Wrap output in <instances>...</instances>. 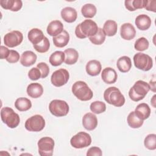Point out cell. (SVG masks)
Instances as JSON below:
<instances>
[{"label":"cell","instance_id":"30","mask_svg":"<svg viewBox=\"0 0 156 156\" xmlns=\"http://www.w3.org/2000/svg\"><path fill=\"white\" fill-rule=\"evenodd\" d=\"M15 107L20 112H25L32 107V102L29 99L21 97L15 101Z\"/></svg>","mask_w":156,"mask_h":156},{"label":"cell","instance_id":"23","mask_svg":"<svg viewBox=\"0 0 156 156\" xmlns=\"http://www.w3.org/2000/svg\"><path fill=\"white\" fill-rule=\"evenodd\" d=\"M27 93L32 98H38L43 93V88L39 83H32L27 87Z\"/></svg>","mask_w":156,"mask_h":156},{"label":"cell","instance_id":"3","mask_svg":"<svg viewBox=\"0 0 156 156\" xmlns=\"http://www.w3.org/2000/svg\"><path fill=\"white\" fill-rule=\"evenodd\" d=\"M149 90V84L143 80H139L129 90V96L133 101L138 102L144 99Z\"/></svg>","mask_w":156,"mask_h":156},{"label":"cell","instance_id":"20","mask_svg":"<svg viewBox=\"0 0 156 156\" xmlns=\"http://www.w3.org/2000/svg\"><path fill=\"white\" fill-rule=\"evenodd\" d=\"M62 19L69 23L74 22L77 18V13L75 9L71 7H66L61 10Z\"/></svg>","mask_w":156,"mask_h":156},{"label":"cell","instance_id":"16","mask_svg":"<svg viewBox=\"0 0 156 156\" xmlns=\"http://www.w3.org/2000/svg\"><path fill=\"white\" fill-rule=\"evenodd\" d=\"M63 30V24L59 20L51 21L46 29L47 33L52 37H55L61 34Z\"/></svg>","mask_w":156,"mask_h":156},{"label":"cell","instance_id":"37","mask_svg":"<svg viewBox=\"0 0 156 156\" xmlns=\"http://www.w3.org/2000/svg\"><path fill=\"white\" fill-rule=\"evenodd\" d=\"M144 144L149 150H155L156 149V135L155 133L147 135L144 138Z\"/></svg>","mask_w":156,"mask_h":156},{"label":"cell","instance_id":"28","mask_svg":"<svg viewBox=\"0 0 156 156\" xmlns=\"http://www.w3.org/2000/svg\"><path fill=\"white\" fill-rule=\"evenodd\" d=\"M146 4V0H126L124 1L126 8L130 12L144 8Z\"/></svg>","mask_w":156,"mask_h":156},{"label":"cell","instance_id":"39","mask_svg":"<svg viewBox=\"0 0 156 156\" xmlns=\"http://www.w3.org/2000/svg\"><path fill=\"white\" fill-rule=\"evenodd\" d=\"M28 77L32 80H37L41 77V73L37 67L32 68L28 73Z\"/></svg>","mask_w":156,"mask_h":156},{"label":"cell","instance_id":"41","mask_svg":"<svg viewBox=\"0 0 156 156\" xmlns=\"http://www.w3.org/2000/svg\"><path fill=\"white\" fill-rule=\"evenodd\" d=\"M5 60L10 63H16L20 60V54L15 50H10L9 54Z\"/></svg>","mask_w":156,"mask_h":156},{"label":"cell","instance_id":"11","mask_svg":"<svg viewBox=\"0 0 156 156\" xmlns=\"http://www.w3.org/2000/svg\"><path fill=\"white\" fill-rule=\"evenodd\" d=\"M69 79V72L64 69L60 68L55 71L51 75V82L52 84L57 87L65 85Z\"/></svg>","mask_w":156,"mask_h":156},{"label":"cell","instance_id":"19","mask_svg":"<svg viewBox=\"0 0 156 156\" xmlns=\"http://www.w3.org/2000/svg\"><path fill=\"white\" fill-rule=\"evenodd\" d=\"M102 66L99 61L91 60L88 62L86 65L85 69L87 74L91 76H96L99 74L101 71Z\"/></svg>","mask_w":156,"mask_h":156},{"label":"cell","instance_id":"1","mask_svg":"<svg viewBox=\"0 0 156 156\" xmlns=\"http://www.w3.org/2000/svg\"><path fill=\"white\" fill-rule=\"evenodd\" d=\"M96 22L91 20H85L79 23L75 29L76 36L80 39L94 36L98 30Z\"/></svg>","mask_w":156,"mask_h":156},{"label":"cell","instance_id":"44","mask_svg":"<svg viewBox=\"0 0 156 156\" xmlns=\"http://www.w3.org/2000/svg\"><path fill=\"white\" fill-rule=\"evenodd\" d=\"M10 50L5 47L4 46H1L0 49V53H1V59H6L9 54Z\"/></svg>","mask_w":156,"mask_h":156},{"label":"cell","instance_id":"5","mask_svg":"<svg viewBox=\"0 0 156 156\" xmlns=\"http://www.w3.org/2000/svg\"><path fill=\"white\" fill-rule=\"evenodd\" d=\"M1 118L2 122L9 128L16 127L20 122V118L14 110L9 107H5L1 110Z\"/></svg>","mask_w":156,"mask_h":156},{"label":"cell","instance_id":"8","mask_svg":"<svg viewBox=\"0 0 156 156\" xmlns=\"http://www.w3.org/2000/svg\"><path fill=\"white\" fill-rule=\"evenodd\" d=\"M91 143V137L85 132H80L74 135L70 140L71 145L76 149L87 147Z\"/></svg>","mask_w":156,"mask_h":156},{"label":"cell","instance_id":"18","mask_svg":"<svg viewBox=\"0 0 156 156\" xmlns=\"http://www.w3.org/2000/svg\"><path fill=\"white\" fill-rule=\"evenodd\" d=\"M37 55L31 51H24L20 58V63L26 67L33 65L37 61Z\"/></svg>","mask_w":156,"mask_h":156},{"label":"cell","instance_id":"21","mask_svg":"<svg viewBox=\"0 0 156 156\" xmlns=\"http://www.w3.org/2000/svg\"><path fill=\"white\" fill-rule=\"evenodd\" d=\"M0 4L3 9L13 12L20 10L23 6L21 0H1Z\"/></svg>","mask_w":156,"mask_h":156},{"label":"cell","instance_id":"31","mask_svg":"<svg viewBox=\"0 0 156 156\" xmlns=\"http://www.w3.org/2000/svg\"><path fill=\"white\" fill-rule=\"evenodd\" d=\"M65 57L64 52L60 51H55L49 57V63L54 66H58L65 61Z\"/></svg>","mask_w":156,"mask_h":156},{"label":"cell","instance_id":"24","mask_svg":"<svg viewBox=\"0 0 156 156\" xmlns=\"http://www.w3.org/2000/svg\"><path fill=\"white\" fill-rule=\"evenodd\" d=\"M54 44L57 48H63L66 46L69 41V34L68 32L63 30L59 35L54 37L52 38Z\"/></svg>","mask_w":156,"mask_h":156},{"label":"cell","instance_id":"26","mask_svg":"<svg viewBox=\"0 0 156 156\" xmlns=\"http://www.w3.org/2000/svg\"><path fill=\"white\" fill-rule=\"evenodd\" d=\"M116 66L119 71L121 73H127L132 68V62L130 57L124 55L119 57L116 63Z\"/></svg>","mask_w":156,"mask_h":156},{"label":"cell","instance_id":"6","mask_svg":"<svg viewBox=\"0 0 156 156\" xmlns=\"http://www.w3.org/2000/svg\"><path fill=\"white\" fill-rule=\"evenodd\" d=\"M49 110L52 115L57 117L66 116L69 112V105L63 100L54 99L51 101L49 105Z\"/></svg>","mask_w":156,"mask_h":156},{"label":"cell","instance_id":"22","mask_svg":"<svg viewBox=\"0 0 156 156\" xmlns=\"http://www.w3.org/2000/svg\"><path fill=\"white\" fill-rule=\"evenodd\" d=\"M134 112L138 118L144 121L149 117L151 115V108L147 104L141 103L136 106Z\"/></svg>","mask_w":156,"mask_h":156},{"label":"cell","instance_id":"35","mask_svg":"<svg viewBox=\"0 0 156 156\" xmlns=\"http://www.w3.org/2000/svg\"><path fill=\"white\" fill-rule=\"evenodd\" d=\"M90 108L93 113L95 114H100L106 110V105L102 101H96L90 104Z\"/></svg>","mask_w":156,"mask_h":156},{"label":"cell","instance_id":"14","mask_svg":"<svg viewBox=\"0 0 156 156\" xmlns=\"http://www.w3.org/2000/svg\"><path fill=\"white\" fill-rule=\"evenodd\" d=\"M98 119L95 115L92 113L85 114L82 118V125L87 130H93L98 126Z\"/></svg>","mask_w":156,"mask_h":156},{"label":"cell","instance_id":"13","mask_svg":"<svg viewBox=\"0 0 156 156\" xmlns=\"http://www.w3.org/2000/svg\"><path fill=\"white\" fill-rule=\"evenodd\" d=\"M136 30L134 26L129 23H126L122 24L120 28V35L122 38L126 40H131L135 37Z\"/></svg>","mask_w":156,"mask_h":156},{"label":"cell","instance_id":"32","mask_svg":"<svg viewBox=\"0 0 156 156\" xmlns=\"http://www.w3.org/2000/svg\"><path fill=\"white\" fill-rule=\"evenodd\" d=\"M127 122L128 125L133 129H138L142 126L143 124V121L138 118L134 112H131L127 118Z\"/></svg>","mask_w":156,"mask_h":156},{"label":"cell","instance_id":"25","mask_svg":"<svg viewBox=\"0 0 156 156\" xmlns=\"http://www.w3.org/2000/svg\"><path fill=\"white\" fill-rule=\"evenodd\" d=\"M44 37L45 36L44 35L42 30L38 28L32 29L29 30L27 35L29 40L33 44H37L40 43L43 40Z\"/></svg>","mask_w":156,"mask_h":156},{"label":"cell","instance_id":"4","mask_svg":"<svg viewBox=\"0 0 156 156\" xmlns=\"http://www.w3.org/2000/svg\"><path fill=\"white\" fill-rule=\"evenodd\" d=\"M72 92L78 99L82 101H90L93 96V91L87 83L82 80L77 81L73 85Z\"/></svg>","mask_w":156,"mask_h":156},{"label":"cell","instance_id":"9","mask_svg":"<svg viewBox=\"0 0 156 156\" xmlns=\"http://www.w3.org/2000/svg\"><path fill=\"white\" fill-rule=\"evenodd\" d=\"M45 126V120L40 115H35L29 118L25 122L24 127L30 132L41 131Z\"/></svg>","mask_w":156,"mask_h":156},{"label":"cell","instance_id":"29","mask_svg":"<svg viewBox=\"0 0 156 156\" xmlns=\"http://www.w3.org/2000/svg\"><path fill=\"white\" fill-rule=\"evenodd\" d=\"M117 29L118 25L116 21L109 20L105 22L102 29L105 35H107L108 37H112L116 34Z\"/></svg>","mask_w":156,"mask_h":156},{"label":"cell","instance_id":"27","mask_svg":"<svg viewBox=\"0 0 156 156\" xmlns=\"http://www.w3.org/2000/svg\"><path fill=\"white\" fill-rule=\"evenodd\" d=\"M65 61L67 65H73L76 63L79 58L78 52L73 48H68L65 50Z\"/></svg>","mask_w":156,"mask_h":156},{"label":"cell","instance_id":"36","mask_svg":"<svg viewBox=\"0 0 156 156\" xmlns=\"http://www.w3.org/2000/svg\"><path fill=\"white\" fill-rule=\"evenodd\" d=\"M33 47L38 52L44 53L49 50L50 47V43L48 38L44 37L43 40L40 43L37 44H33Z\"/></svg>","mask_w":156,"mask_h":156},{"label":"cell","instance_id":"34","mask_svg":"<svg viewBox=\"0 0 156 156\" xmlns=\"http://www.w3.org/2000/svg\"><path fill=\"white\" fill-rule=\"evenodd\" d=\"M105 34L103 31L102 28H99L97 33L92 37H89L90 41L94 44L101 45L102 44L105 40Z\"/></svg>","mask_w":156,"mask_h":156},{"label":"cell","instance_id":"42","mask_svg":"<svg viewBox=\"0 0 156 156\" xmlns=\"http://www.w3.org/2000/svg\"><path fill=\"white\" fill-rule=\"evenodd\" d=\"M102 155V152L101 149L96 146H93L88 149L87 155V156H101Z\"/></svg>","mask_w":156,"mask_h":156},{"label":"cell","instance_id":"43","mask_svg":"<svg viewBox=\"0 0 156 156\" xmlns=\"http://www.w3.org/2000/svg\"><path fill=\"white\" fill-rule=\"evenodd\" d=\"M144 8L148 11H152L153 12H156V1H148L146 0V4Z\"/></svg>","mask_w":156,"mask_h":156},{"label":"cell","instance_id":"15","mask_svg":"<svg viewBox=\"0 0 156 156\" xmlns=\"http://www.w3.org/2000/svg\"><path fill=\"white\" fill-rule=\"evenodd\" d=\"M101 77L105 83L107 84H112L115 83L117 80L118 75L113 68L111 67H107L102 70Z\"/></svg>","mask_w":156,"mask_h":156},{"label":"cell","instance_id":"7","mask_svg":"<svg viewBox=\"0 0 156 156\" xmlns=\"http://www.w3.org/2000/svg\"><path fill=\"white\" fill-rule=\"evenodd\" d=\"M133 63L135 66L142 71H147L153 66L152 58L147 54L138 52L133 56Z\"/></svg>","mask_w":156,"mask_h":156},{"label":"cell","instance_id":"12","mask_svg":"<svg viewBox=\"0 0 156 156\" xmlns=\"http://www.w3.org/2000/svg\"><path fill=\"white\" fill-rule=\"evenodd\" d=\"M23 40V34L19 30H12L7 33L4 37V43L9 48H14L20 45Z\"/></svg>","mask_w":156,"mask_h":156},{"label":"cell","instance_id":"2","mask_svg":"<svg viewBox=\"0 0 156 156\" xmlns=\"http://www.w3.org/2000/svg\"><path fill=\"white\" fill-rule=\"evenodd\" d=\"M104 98L109 104L115 107H122L125 103V98L120 90L115 87L107 88L104 93Z\"/></svg>","mask_w":156,"mask_h":156},{"label":"cell","instance_id":"10","mask_svg":"<svg viewBox=\"0 0 156 156\" xmlns=\"http://www.w3.org/2000/svg\"><path fill=\"white\" fill-rule=\"evenodd\" d=\"M54 140L49 136L40 138L38 141V154L41 156H51L53 154Z\"/></svg>","mask_w":156,"mask_h":156},{"label":"cell","instance_id":"45","mask_svg":"<svg viewBox=\"0 0 156 156\" xmlns=\"http://www.w3.org/2000/svg\"><path fill=\"white\" fill-rule=\"evenodd\" d=\"M155 95H154V96L152 97V99H151V102H152V104L153 105V107L154 108H155Z\"/></svg>","mask_w":156,"mask_h":156},{"label":"cell","instance_id":"38","mask_svg":"<svg viewBox=\"0 0 156 156\" xmlns=\"http://www.w3.org/2000/svg\"><path fill=\"white\" fill-rule=\"evenodd\" d=\"M149 43L145 37H140L138 38L134 44V48L136 51H144L148 49Z\"/></svg>","mask_w":156,"mask_h":156},{"label":"cell","instance_id":"33","mask_svg":"<svg viewBox=\"0 0 156 156\" xmlns=\"http://www.w3.org/2000/svg\"><path fill=\"white\" fill-rule=\"evenodd\" d=\"M97 9L94 5L92 4H86L81 8V13L86 18H91L96 14Z\"/></svg>","mask_w":156,"mask_h":156},{"label":"cell","instance_id":"17","mask_svg":"<svg viewBox=\"0 0 156 156\" xmlns=\"http://www.w3.org/2000/svg\"><path fill=\"white\" fill-rule=\"evenodd\" d=\"M135 23L138 29L141 30H146L151 27L152 21L148 15L141 14L136 16Z\"/></svg>","mask_w":156,"mask_h":156},{"label":"cell","instance_id":"40","mask_svg":"<svg viewBox=\"0 0 156 156\" xmlns=\"http://www.w3.org/2000/svg\"><path fill=\"white\" fill-rule=\"evenodd\" d=\"M37 67L39 68L41 73V77L42 79L46 78L49 73V68L48 65L45 62H40L37 64Z\"/></svg>","mask_w":156,"mask_h":156}]
</instances>
